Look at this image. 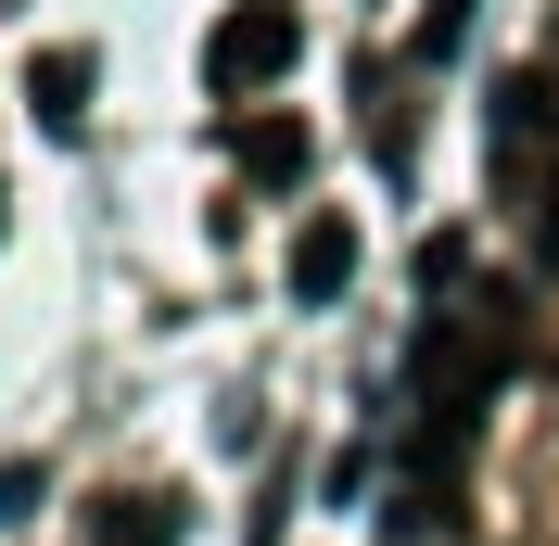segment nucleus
Returning <instances> with one entry per match:
<instances>
[{"label":"nucleus","mask_w":559,"mask_h":546,"mask_svg":"<svg viewBox=\"0 0 559 546\" xmlns=\"http://www.w3.org/2000/svg\"><path fill=\"white\" fill-rule=\"evenodd\" d=\"M280 51H293V26H280V13H254V26H216V76H267Z\"/></svg>","instance_id":"1"},{"label":"nucleus","mask_w":559,"mask_h":546,"mask_svg":"<svg viewBox=\"0 0 559 546\" xmlns=\"http://www.w3.org/2000/svg\"><path fill=\"white\" fill-rule=\"evenodd\" d=\"M76 90H90V64H76V51H51V64H38V115H51V128H76Z\"/></svg>","instance_id":"2"},{"label":"nucleus","mask_w":559,"mask_h":546,"mask_svg":"<svg viewBox=\"0 0 559 546\" xmlns=\"http://www.w3.org/2000/svg\"><path fill=\"white\" fill-rule=\"evenodd\" d=\"M344 268H356V241H344V229H306V254H293V280H306V293H331Z\"/></svg>","instance_id":"3"}]
</instances>
